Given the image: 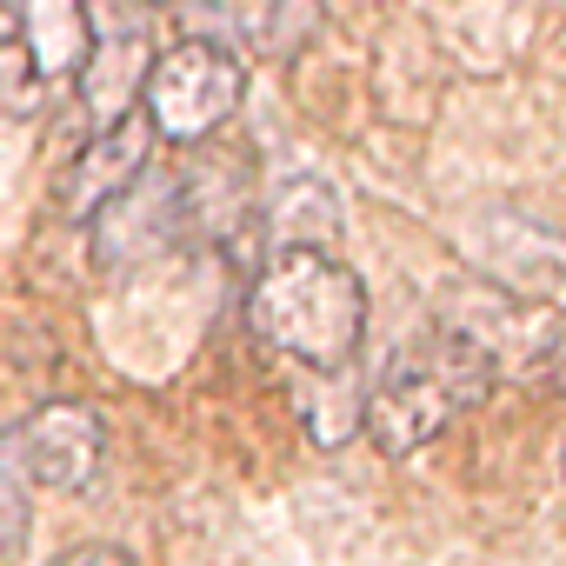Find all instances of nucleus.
I'll return each instance as SVG.
<instances>
[{
	"mask_svg": "<svg viewBox=\"0 0 566 566\" xmlns=\"http://www.w3.org/2000/svg\"><path fill=\"white\" fill-rule=\"evenodd\" d=\"M14 433V453H21V473L28 486H48V493H81L94 486L101 460H107V427L87 400H48L34 407Z\"/></svg>",
	"mask_w": 566,
	"mask_h": 566,
	"instance_id": "4",
	"label": "nucleus"
},
{
	"mask_svg": "<svg viewBox=\"0 0 566 566\" xmlns=\"http://www.w3.org/2000/svg\"><path fill=\"white\" fill-rule=\"evenodd\" d=\"M54 566H134V553L114 546V539H87V546H67Z\"/></svg>",
	"mask_w": 566,
	"mask_h": 566,
	"instance_id": "13",
	"label": "nucleus"
},
{
	"mask_svg": "<svg viewBox=\"0 0 566 566\" xmlns=\"http://www.w3.org/2000/svg\"><path fill=\"white\" fill-rule=\"evenodd\" d=\"M559 480H566V433H559Z\"/></svg>",
	"mask_w": 566,
	"mask_h": 566,
	"instance_id": "15",
	"label": "nucleus"
},
{
	"mask_svg": "<svg viewBox=\"0 0 566 566\" xmlns=\"http://www.w3.org/2000/svg\"><path fill=\"white\" fill-rule=\"evenodd\" d=\"M301 407H307V433H314L321 447H340V440H354V433H360V420H367V394L354 387V367H340V374H321V380L301 394Z\"/></svg>",
	"mask_w": 566,
	"mask_h": 566,
	"instance_id": "9",
	"label": "nucleus"
},
{
	"mask_svg": "<svg viewBox=\"0 0 566 566\" xmlns=\"http://www.w3.org/2000/svg\"><path fill=\"white\" fill-rule=\"evenodd\" d=\"M260 233H266V253H273V247H321V253H327V240L340 233V200H334V187L314 180V174H294L287 187H273V193L260 200Z\"/></svg>",
	"mask_w": 566,
	"mask_h": 566,
	"instance_id": "7",
	"label": "nucleus"
},
{
	"mask_svg": "<svg viewBox=\"0 0 566 566\" xmlns=\"http://www.w3.org/2000/svg\"><path fill=\"white\" fill-rule=\"evenodd\" d=\"M41 94V67L28 61L21 41H0V107H28Z\"/></svg>",
	"mask_w": 566,
	"mask_h": 566,
	"instance_id": "12",
	"label": "nucleus"
},
{
	"mask_svg": "<svg viewBox=\"0 0 566 566\" xmlns=\"http://www.w3.org/2000/svg\"><path fill=\"white\" fill-rule=\"evenodd\" d=\"M327 28V0H266L260 14V54L266 61H301Z\"/></svg>",
	"mask_w": 566,
	"mask_h": 566,
	"instance_id": "11",
	"label": "nucleus"
},
{
	"mask_svg": "<svg viewBox=\"0 0 566 566\" xmlns=\"http://www.w3.org/2000/svg\"><path fill=\"white\" fill-rule=\"evenodd\" d=\"M147 160H154V127H147L140 107H127L120 120L94 127L87 147L74 154V167L61 174V213L67 220H94L120 187H134L147 174Z\"/></svg>",
	"mask_w": 566,
	"mask_h": 566,
	"instance_id": "6",
	"label": "nucleus"
},
{
	"mask_svg": "<svg viewBox=\"0 0 566 566\" xmlns=\"http://www.w3.org/2000/svg\"><path fill=\"white\" fill-rule=\"evenodd\" d=\"M180 227H187V213H180V174H154V167H147L134 187H120V193L87 220L94 260H101L107 273H127V266L167 253V247L180 240Z\"/></svg>",
	"mask_w": 566,
	"mask_h": 566,
	"instance_id": "5",
	"label": "nucleus"
},
{
	"mask_svg": "<svg viewBox=\"0 0 566 566\" xmlns=\"http://www.w3.org/2000/svg\"><path fill=\"white\" fill-rule=\"evenodd\" d=\"M0 41H21V0H0Z\"/></svg>",
	"mask_w": 566,
	"mask_h": 566,
	"instance_id": "14",
	"label": "nucleus"
},
{
	"mask_svg": "<svg viewBox=\"0 0 566 566\" xmlns=\"http://www.w3.org/2000/svg\"><path fill=\"white\" fill-rule=\"evenodd\" d=\"M247 321L273 354L340 374L367 340V287L334 247H273L247 280Z\"/></svg>",
	"mask_w": 566,
	"mask_h": 566,
	"instance_id": "1",
	"label": "nucleus"
},
{
	"mask_svg": "<svg viewBox=\"0 0 566 566\" xmlns=\"http://www.w3.org/2000/svg\"><path fill=\"white\" fill-rule=\"evenodd\" d=\"M34 539V486L21 473L14 433H0V566H14Z\"/></svg>",
	"mask_w": 566,
	"mask_h": 566,
	"instance_id": "10",
	"label": "nucleus"
},
{
	"mask_svg": "<svg viewBox=\"0 0 566 566\" xmlns=\"http://www.w3.org/2000/svg\"><path fill=\"white\" fill-rule=\"evenodd\" d=\"M247 94V74H240V54L220 48L213 34H187L174 48H160L140 74V114L154 127V140H174V147H200L207 134H220L233 120Z\"/></svg>",
	"mask_w": 566,
	"mask_h": 566,
	"instance_id": "3",
	"label": "nucleus"
},
{
	"mask_svg": "<svg viewBox=\"0 0 566 566\" xmlns=\"http://www.w3.org/2000/svg\"><path fill=\"white\" fill-rule=\"evenodd\" d=\"M21 48L41 74H81L94 48L87 0H21Z\"/></svg>",
	"mask_w": 566,
	"mask_h": 566,
	"instance_id": "8",
	"label": "nucleus"
},
{
	"mask_svg": "<svg viewBox=\"0 0 566 566\" xmlns=\"http://www.w3.org/2000/svg\"><path fill=\"white\" fill-rule=\"evenodd\" d=\"M500 360H493V340L486 327H467V321H433L427 334H413L387 374L367 387V433L387 460H407L420 447H433L473 400H486Z\"/></svg>",
	"mask_w": 566,
	"mask_h": 566,
	"instance_id": "2",
	"label": "nucleus"
}]
</instances>
